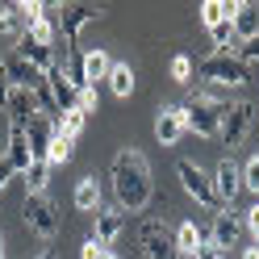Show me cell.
<instances>
[{
	"mask_svg": "<svg viewBox=\"0 0 259 259\" xmlns=\"http://www.w3.org/2000/svg\"><path fill=\"white\" fill-rule=\"evenodd\" d=\"M75 209H84V213H96V209H101V184H96L92 176H84V180L75 184Z\"/></svg>",
	"mask_w": 259,
	"mask_h": 259,
	"instance_id": "23",
	"label": "cell"
},
{
	"mask_svg": "<svg viewBox=\"0 0 259 259\" xmlns=\"http://www.w3.org/2000/svg\"><path fill=\"white\" fill-rule=\"evenodd\" d=\"M9 176H13V163H9V159H0V188L9 184Z\"/></svg>",
	"mask_w": 259,
	"mask_h": 259,
	"instance_id": "35",
	"label": "cell"
},
{
	"mask_svg": "<svg viewBox=\"0 0 259 259\" xmlns=\"http://www.w3.org/2000/svg\"><path fill=\"white\" fill-rule=\"evenodd\" d=\"M105 259H117V255H109V251H105Z\"/></svg>",
	"mask_w": 259,
	"mask_h": 259,
	"instance_id": "41",
	"label": "cell"
},
{
	"mask_svg": "<svg viewBox=\"0 0 259 259\" xmlns=\"http://www.w3.org/2000/svg\"><path fill=\"white\" fill-rule=\"evenodd\" d=\"M251 121H255V101L226 105V113H222V142H226V147H238V142L247 138Z\"/></svg>",
	"mask_w": 259,
	"mask_h": 259,
	"instance_id": "7",
	"label": "cell"
},
{
	"mask_svg": "<svg viewBox=\"0 0 259 259\" xmlns=\"http://www.w3.org/2000/svg\"><path fill=\"white\" fill-rule=\"evenodd\" d=\"M71 151H75V138H67V134H59V130H55V138H51V155H46V163H67V159H71Z\"/></svg>",
	"mask_w": 259,
	"mask_h": 259,
	"instance_id": "26",
	"label": "cell"
},
{
	"mask_svg": "<svg viewBox=\"0 0 259 259\" xmlns=\"http://www.w3.org/2000/svg\"><path fill=\"white\" fill-rule=\"evenodd\" d=\"M197 17H201L205 29H213L218 21H230L234 17V5H226V0H205V5L197 9Z\"/></svg>",
	"mask_w": 259,
	"mask_h": 259,
	"instance_id": "24",
	"label": "cell"
},
{
	"mask_svg": "<svg viewBox=\"0 0 259 259\" xmlns=\"http://www.w3.org/2000/svg\"><path fill=\"white\" fill-rule=\"evenodd\" d=\"M109 92L113 96H130L134 92V71H130V63H113L109 67Z\"/></svg>",
	"mask_w": 259,
	"mask_h": 259,
	"instance_id": "25",
	"label": "cell"
},
{
	"mask_svg": "<svg viewBox=\"0 0 259 259\" xmlns=\"http://www.w3.org/2000/svg\"><path fill=\"white\" fill-rule=\"evenodd\" d=\"M121 230H125V213H121V209H96V234H92V238L101 242V247L117 242Z\"/></svg>",
	"mask_w": 259,
	"mask_h": 259,
	"instance_id": "16",
	"label": "cell"
},
{
	"mask_svg": "<svg viewBox=\"0 0 259 259\" xmlns=\"http://www.w3.org/2000/svg\"><path fill=\"white\" fill-rule=\"evenodd\" d=\"M209 38H213L218 55H230V42H234V21H218L213 29H209Z\"/></svg>",
	"mask_w": 259,
	"mask_h": 259,
	"instance_id": "28",
	"label": "cell"
},
{
	"mask_svg": "<svg viewBox=\"0 0 259 259\" xmlns=\"http://www.w3.org/2000/svg\"><path fill=\"white\" fill-rule=\"evenodd\" d=\"M5 159L13 163V171H25L34 163V155H29V138H25V125H9V151Z\"/></svg>",
	"mask_w": 259,
	"mask_h": 259,
	"instance_id": "17",
	"label": "cell"
},
{
	"mask_svg": "<svg viewBox=\"0 0 259 259\" xmlns=\"http://www.w3.org/2000/svg\"><path fill=\"white\" fill-rule=\"evenodd\" d=\"M5 113H9V125H29V121L38 117V101H34V92L13 88V92H9V105H5Z\"/></svg>",
	"mask_w": 259,
	"mask_h": 259,
	"instance_id": "12",
	"label": "cell"
},
{
	"mask_svg": "<svg viewBox=\"0 0 259 259\" xmlns=\"http://www.w3.org/2000/svg\"><path fill=\"white\" fill-rule=\"evenodd\" d=\"M234 38L242 42H255L259 38V5L255 0H242V5H234Z\"/></svg>",
	"mask_w": 259,
	"mask_h": 259,
	"instance_id": "15",
	"label": "cell"
},
{
	"mask_svg": "<svg viewBox=\"0 0 259 259\" xmlns=\"http://www.w3.org/2000/svg\"><path fill=\"white\" fill-rule=\"evenodd\" d=\"M38 259H55V251H42V255H38Z\"/></svg>",
	"mask_w": 259,
	"mask_h": 259,
	"instance_id": "38",
	"label": "cell"
},
{
	"mask_svg": "<svg viewBox=\"0 0 259 259\" xmlns=\"http://www.w3.org/2000/svg\"><path fill=\"white\" fill-rule=\"evenodd\" d=\"M0 29H5V38L21 42V38H25V29H29L25 9H21V5H5V13H0Z\"/></svg>",
	"mask_w": 259,
	"mask_h": 259,
	"instance_id": "20",
	"label": "cell"
},
{
	"mask_svg": "<svg viewBox=\"0 0 259 259\" xmlns=\"http://www.w3.org/2000/svg\"><path fill=\"white\" fill-rule=\"evenodd\" d=\"M242 188L259 197V155H251L247 163H242Z\"/></svg>",
	"mask_w": 259,
	"mask_h": 259,
	"instance_id": "29",
	"label": "cell"
},
{
	"mask_svg": "<svg viewBox=\"0 0 259 259\" xmlns=\"http://www.w3.org/2000/svg\"><path fill=\"white\" fill-rule=\"evenodd\" d=\"M176 171H180V184H184V192H188V197L192 201H197V205H205V209H218V213H222V201H218V192H213V180H209V176L197 167V163H192V159H180V163H176Z\"/></svg>",
	"mask_w": 259,
	"mask_h": 259,
	"instance_id": "5",
	"label": "cell"
},
{
	"mask_svg": "<svg viewBox=\"0 0 259 259\" xmlns=\"http://www.w3.org/2000/svg\"><path fill=\"white\" fill-rule=\"evenodd\" d=\"M171 79H176V84H188V79H192V59L188 55H176L171 59Z\"/></svg>",
	"mask_w": 259,
	"mask_h": 259,
	"instance_id": "30",
	"label": "cell"
},
{
	"mask_svg": "<svg viewBox=\"0 0 259 259\" xmlns=\"http://www.w3.org/2000/svg\"><path fill=\"white\" fill-rule=\"evenodd\" d=\"M247 230L255 234V242H259V205H251L247 209Z\"/></svg>",
	"mask_w": 259,
	"mask_h": 259,
	"instance_id": "33",
	"label": "cell"
},
{
	"mask_svg": "<svg viewBox=\"0 0 259 259\" xmlns=\"http://www.w3.org/2000/svg\"><path fill=\"white\" fill-rule=\"evenodd\" d=\"M213 192H218V201L230 209V201L242 192V167L234 163V159H222L218 171H213Z\"/></svg>",
	"mask_w": 259,
	"mask_h": 259,
	"instance_id": "10",
	"label": "cell"
},
{
	"mask_svg": "<svg viewBox=\"0 0 259 259\" xmlns=\"http://www.w3.org/2000/svg\"><path fill=\"white\" fill-rule=\"evenodd\" d=\"M197 259H226V255H222V251H218V247H205V251H201V255H197Z\"/></svg>",
	"mask_w": 259,
	"mask_h": 259,
	"instance_id": "36",
	"label": "cell"
},
{
	"mask_svg": "<svg viewBox=\"0 0 259 259\" xmlns=\"http://www.w3.org/2000/svg\"><path fill=\"white\" fill-rule=\"evenodd\" d=\"M180 113H184V130H192V134H201V138H222V113H226V105L209 101V96H201V92H192L188 105H180Z\"/></svg>",
	"mask_w": 259,
	"mask_h": 259,
	"instance_id": "3",
	"label": "cell"
},
{
	"mask_svg": "<svg viewBox=\"0 0 259 259\" xmlns=\"http://www.w3.org/2000/svg\"><path fill=\"white\" fill-rule=\"evenodd\" d=\"M109 67H113V59L105 51H88L84 55V84L96 88V79H109Z\"/></svg>",
	"mask_w": 259,
	"mask_h": 259,
	"instance_id": "22",
	"label": "cell"
},
{
	"mask_svg": "<svg viewBox=\"0 0 259 259\" xmlns=\"http://www.w3.org/2000/svg\"><path fill=\"white\" fill-rule=\"evenodd\" d=\"M109 180H113V197H117L121 213L130 209V213H142V209L151 205L155 197V184H151V163L147 155L125 147L113 155V167H109Z\"/></svg>",
	"mask_w": 259,
	"mask_h": 259,
	"instance_id": "1",
	"label": "cell"
},
{
	"mask_svg": "<svg viewBox=\"0 0 259 259\" xmlns=\"http://www.w3.org/2000/svg\"><path fill=\"white\" fill-rule=\"evenodd\" d=\"M79 113H84V117H92V113H96V88H84V92H79V105H75Z\"/></svg>",
	"mask_w": 259,
	"mask_h": 259,
	"instance_id": "31",
	"label": "cell"
},
{
	"mask_svg": "<svg viewBox=\"0 0 259 259\" xmlns=\"http://www.w3.org/2000/svg\"><path fill=\"white\" fill-rule=\"evenodd\" d=\"M138 242H142V259H180V247H176V234L163 222L147 218L138 226Z\"/></svg>",
	"mask_w": 259,
	"mask_h": 259,
	"instance_id": "4",
	"label": "cell"
},
{
	"mask_svg": "<svg viewBox=\"0 0 259 259\" xmlns=\"http://www.w3.org/2000/svg\"><path fill=\"white\" fill-rule=\"evenodd\" d=\"M197 75L205 79V84H213V88H242L251 79V67L242 63L238 55H205L197 63Z\"/></svg>",
	"mask_w": 259,
	"mask_h": 259,
	"instance_id": "2",
	"label": "cell"
},
{
	"mask_svg": "<svg viewBox=\"0 0 259 259\" xmlns=\"http://www.w3.org/2000/svg\"><path fill=\"white\" fill-rule=\"evenodd\" d=\"M21 218H25V226H29L38 238H55V234H59V205L46 197V192H42V197H25Z\"/></svg>",
	"mask_w": 259,
	"mask_h": 259,
	"instance_id": "6",
	"label": "cell"
},
{
	"mask_svg": "<svg viewBox=\"0 0 259 259\" xmlns=\"http://www.w3.org/2000/svg\"><path fill=\"white\" fill-rule=\"evenodd\" d=\"M255 117H259V101H255Z\"/></svg>",
	"mask_w": 259,
	"mask_h": 259,
	"instance_id": "40",
	"label": "cell"
},
{
	"mask_svg": "<svg viewBox=\"0 0 259 259\" xmlns=\"http://www.w3.org/2000/svg\"><path fill=\"white\" fill-rule=\"evenodd\" d=\"M0 67H5V75H9V84L13 88H25V92H38L42 84H46V71H38L34 63H25L17 51H13L5 63H0Z\"/></svg>",
	"mask_w": 259,
	"mask_h": 259,
	"instance_id": "9",
	"label": "cell"
},
{
	"mask_svg": "<svg viewBox=\"0 0 259 259\" xmlns=\"http://www.w3.org/2000/svg\"><path fill=\"white\" fill-rule=\"evenodd\" d=\"M176 247H180V255H192V259L205 251V234L197 230V222H180L176 226Z\"/></svg>",
	"mask_w": 259,
	"mask_h": 259,
	"instance_id": "19",
	"label": "cell"
},
{
	"mask_svg": "<svg viewBox=\"0 0 259 259\" xmlns=\"http://www.w3.org/2000/svg\"><path fill=\"white\" fill-rule=\"evenodd\" d=\"M46 84H51V96H55V105H59L63 113H71V109L79 105V92H75V84L67 79L63 67H51V71H46Z\"/></svg>",
	"mask_w": 259,
	"mask_h": 259,
	"instance_id": "13",
	"label": "cell"
},
{
	"mask_svg": "<svg viewBox=\"0 0 259 259\" xmlns=\"http://www.w3.org/2000/svg\"><path fill=\"white\" fill-rule=\"evenodd\" d=\"M0 13H5V5H0Z\"/></svg>",
	"mask_w": 259,
	"mask_h": 259,
	"instance_id": "42",
	"label": "cell"
},
{
	"mask_svg": "<svg viewBox=\"0 0 259 259\" xmlns=\"http://www.w3.org/2000/svg\"><path fill=\"white\" fill-rule=\"evenodd\" d=\"M79 259H105V247H101L96 238H88L84 247H79Z\"/></svg>",
	"mask_w": 259,
	"mask_h": 259,
	"instance_id": "32",
	"label": "cell"
},
{
	"mask_svg": "<svg viewBox=\"0 0 259 259\" xmlns=\"http://www.w3.org/2000/svg\"><path fill=\"white\" fill-rule=\"evenodd\" d=\"M238 238H242V222L230 213V209H222V213L213 218V247H238Z\"/></svg>",
	"mask_w": 259,
	"mask_h": 259,
	"instance_id": "18",
	"label": "cell"
},
{
	"mask_svg": "<svg viewBox=\"0 0 259 259\" xmlns=\"http://www.w3.org/2000/svg\"><path fill=\"white\" fill-rule=\"evenodd\" d=\"M0 259H5V234H0Z\"/></svg>",
	"mask_w": 259,
	"mask_h": 259,
	"instance_id": "39",
	"label": "cell"
},
{
	"mask_svg": "<svg viewBox=\"0 0 259 259\" xmlns=\"http://www.w3.org/2000/svg\"><path fill=\"white\" fill-rule=\"evenodd\" d=\"M9 92H13V84H9V75H5V67H0V109L9 105Z\"/></svg>",
	"mask_w": 259,
	"mask_h": 259,
	"instance_id": "34",
	"label": "cell"
},
{
	"mask_svg": "<svg viewBox=\"0 0 259 259\" xmlns=\"http://www.w3.org/2000/svg\"><path fill=\"white\" fill-rule=\"evenodd\" d=\"M96 17H105L101 5H59V38L63 42H75V34L88 21H96Z\"/></svg>",
	"mask_w": 259,
	"mask_h": 259,
	"instance_id": "8",
	"label": "cell"
},
{
	"mask_svg": "<svg viewBox=\"0 0 259 259\" xmlns=\"http://www.w3.org/2000/svg\"><path fill=\"white\" fill-rule=\"evenodd\" d=\"M25 138H29V155H34V159H46V155H51V138H55V121L38 113V117L25 125Z\"/></svg>",
	"mask_w": 259,
	"mask_h": 259,
	"instance_id": "14",
	"label": "cell"
},
{
	"mask_svg": "<svg viewBox=\"0 0 259 259\" xmlns=\"http://www.w3.org/2000/svg\"><path fill=\"white\" fill-rule=\"evenodd\" d=\"M21 176H25V197H42V192H46V180H51V163H46V159H34Z\"/></svg>",
	"mask_w": 259,
	"mask_h": 259,
	"instance_id": "21",
	"label": "cell"
},
{
	"mask_svg": "<svg viewBox=\"0 0 259 259\" xmlns=\"http://www.w3.org/2000/svg\"><path fill=\"white\" fill-rule=\"evenodd\" d=\"M155 138L163 142V147H176V142L184 138V113L176 109V105H163V109H159V117H155Z\"/></svg>",
	"mask_w": 259,
	"mask_h": 259,
	"instance_id": "11",
	"label": "cell"
},
{
	"mask_svg": "<svg viewBox=\"0 0 259 259\" xmlns=\"http://www.w3.org/2000/svg\"><path fill=\"white\" fill-rule=\"evenodd\" d=\"M242 259H259V247H247V251H242Z\"/></svg>",
	"mask_w": 259,
	"mask_h": 259,
	"instance_id": "37",
	"label": "cell"
},
{
	"mask_svg": "<svg viewBox=\"0 0 259 259\" xmlns=\"http://www.w3.org/2000/svg\"><path fill=\"white\" fill-rule=\"evenodd\" d=\"M84 125H88V117H84V113H79V109H71V113H63V117H59V134H67V138H79V134H84Z\"/></svg>",
	"mask_w": 259,
	"mask_h": 259,
	"instance_id": "27",
	"label": "cell"
}]
</instances>
